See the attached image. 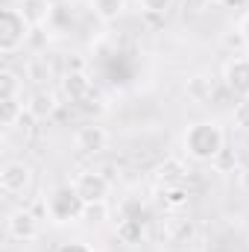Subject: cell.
Returning <instances> with one entry per match:
<instances>
[{"label": "cell", "instance_id": "10", "mask_svg": "<svg viewBox=\"0 0 249 252\" xmlns=\"http://www.w3.org/2000/svg\"><path fill=\"white\" fill-rule=\"evenodd\" d=\"M156 179H158V185H164V188L182 185L187 179V164L182 158H164V161L156 167Z\"/></svg>", "mask_w": 249, "mask_h": 252}, {"label": "cell", "instance_id": "15", "mask_svg": "<svg viewBox=\"0 0 249 252\" xmlns=\"http://www.w3.org/2000/svg\"><path fill=\"white\" fill-rule=\"evenodd\" d=\"M24 94V82L18 79L15 70H0V97H21Z\"/></svg>", "mask_w": 249, "mask_h": 252}, {"label": "cell", "instance_id": "11", "mask_svg": "<svg viewBox=\"0 0 249 252\" xmlns=\"http://www.w3.org/2000/svg\"><path fill=\"white\" fill-rule=\"evenodd\" d=\"M56 109H59V97H56V91H47V88H38V91L30 94V100H27V112H32L38 121L50 118Z\"/></svg>", "mask_w": 249, "mask_h": 252}, {"label": "cell", "instance_id": "23", "mask_svg": "<svg viewBox=\"0 0 249 252\" xmlns=\"http://www.w3.org/2000/svg\"><path fill=\"white\" fill-rule=\"evenodd\" d=\"M173 3H176V0H138V6H141L147 15H167Z\"/></svg>", "mask_w": 249, "mask_h": 252}, {"label": "cell", "instance_id": "12", "mask_svg": "<svg viewBox=\"0 0 249 252\" xmlns=\"http://www.w3.org/2000/svg\"><path fill=\"white\" fill-rule=\"evenodd\" d=\"M18 9L24 12V18H27L32 27H41V24L50 18V12H53V6H50L47 0H21Z\"/></svg>", "mask_w": 249, "mask_h": 252}, {"label": "cell", "instance_id": "4", "mask_svg": "<svg viewBox=\"0 0 249 252\" xmlns=\"http://www.w3.org/2000/svg\"><path fill=\"white\" fill-rule=\"evenodd\" d=\"M70 185L76 188V193H79L85 202H106L109 193H112L109 176H103V173H97V170H82V173H76V179H73Z\"/></svg>", "mask_w": 249, "mask_h": 252}, {"label": "cell", "instance_id": "2", "mask_svg": "<svg viewBox=\"0 0 249 252\" xmlns=\"http://www.w3.org/2000/svg\"><path fill=\"white\" fill-rule=\"evenodd\" d=\"M44 211L47 217L56 223V226H64V223H76L82 220V211H85V199L76 193L73 185H59L47 193L44 199Z\"/></svg>", "mask_w": 249, "mask_h": 252}, {"label": "cell", "instance_id": "18", "mask_svg": "<svg viewBox=\"0 0 249 252\" xmlns=\"http://www.w3.org/2000/svg\"><path fill=\"white\" fill-rule=\"evenodd\" d=\"M187 97H193V100H199V103H202V100H208V97H211V79H208V76H202V73H196V76H190V79H187Z\"/></svg>", "mask_w": 249, "mask_h": 252}, {"label": "cell", "instance_id": "25", "mask_svg": "<svg viewBox=\"0 0 249 252\" xmlns=\"http://www.w3.org/2000/svg\"><path fill=\"white\" fill-rule=\"evenodd\" d=\"M59 252H91L88 244H82V241H70V244H62Z\"/></svg>", "mask_w": 249, "mask_h": 252}, {"label": "cell", "instance_id": "21", "mask_svg": "<svg viewBox=\"0 0 249 252\" xmlns=\"http://www.w3.org/2000/svg\"><path fill=\"white\" fill-rule=\"evenodd\" d=\"M190 232H193V226L182 220V217H173L170 223H167V238L173 241V244H182L185 238H190Z\"/></svg>", "mask_w": 249, "mask_h": 252}, {"label": "cell", "instance_id": "8", "mask_svg": "<svg viewBox=\"0 0 249 252\" xmlns=\"http://www.w3.org/2000/svg\"><path fill=\"white\" fill-rule=\"evenodd\" d=\"M223 82L235 97H249V59L238 56L223 67Z\"/></svg>", "mask_w": 249, "mask_h": 252}, {"label": "cell", "instance_id": "1", "mask_svg": "<svg viewBox=\"0 0 249 252\" xmlns=\"http://www.w3.org/2000/svg\"><path fill=\"white\" fill-rule=\"evenodd\" d=\"M182 147L193 161H214L226 150V132L217 121H196L185 129Z\"/></svg>", "mask_w": 249, "mask_h": 252}, {"label": "cell", "instance_id": "28", "mask_svg": "<svg viewBox=\"0 0 249 252\" xmlns=\"http://www.w3.org/2000/svg\"><path fill=\"white\" fill-rule=\"evenodd\" d=\"M247 59H249V47H247Z\"/></svg>", "mask_w": 249, "mask_h": 252}, {"label": "cell", "instance_id": "27", "mask_svg": "<svg viewBox=\"0 0 249 252\" xmlns=\"http://www.w3.org/2000/svg\"><path fill=\"white\" fill-rule=\"evenodd\" d=\"M238 32L244 35V41H247V47H249V12L244 15V21H241V27H238Z\"/></svg>", "mask_w": 249, "mask_h": 252}, {"label": "cell", "instance_id": "7", "mask_svg": "<svg viewBox=\"0 0 249 252\" xmlns=\"http://www.w3.org/2000/svg\"><path fill=\"white\" fill-rule=\"evenodd\" d=\"M73 147L82 153V156H97L109 147V129L106 126H97V124H88L82 129H76L73 135Z\"/></svg>", "mask_w": 249, "mask_h": 252}, {"label": "cell", "instance_id": "16", "mask_svg": "<svg viewBox=\"0 0 249 252\" xmlns=\"http://www.w3.org/2000/svg\"><path fill=\"white\" fill-rule=\"evenodd\" d=\"M161 202H164V208H170V211H179V208H185V205H187V190L182 188V185L161 188Z\"/></svg>", "mask_w": 249, "mask_h": 252}, {"label": "cell", "instance_id": "6", "mask_svg": "<svg viewBox=\"0 0 249 252\" xmlns=\"http://www.w3.org/2000/svg\"><path fill=\"white\" fill-rule=\"evenodd\" d=\"M6 232H9L12 241H18V244H30V241H35V238L41 235V223H38V217H35L32 211L18 208V211L9 214V220H6Z\"/></svg>", "mask_w": 249, "mask_h": 252}, {"label": "cell", "instance_id": "5", "mask_svg": "<svg viewBox=\"0 0 249 252\" xmlns=\"http://www.w3.org/2000/svg\"><path fill=\"white\" fill-rule=\"evenodd\" d=\"M32 185V167L27 161H9L0 170V190L6 196H18Z\"/></svg>", "mask_w": 249, "mask_h": 252}, {"label": "cell", "instance_id": "26", "mask_svg": "<svg viewBox=\"0 0 249 252\" xmlns=\"http://www.w3.org/2000/svg\"><path fill=\"white\" fill-rule=\"evenodd\" d=\"M223 9H247L249 6V0H217Z\"/></svg>", "mask_w": 249, "mask_h": 252}, {"label": "cell", "instance_id": "14", "mask_svg": "<svg viewBox=\"0 0 249 252\" xmlns=\"http://www.w3.org/2000/svg\"><path fill=\"white\" fill-rule=\"evenodd\" d=\"M91 9L100 21H118L126 9V0H91Z\"/></svg>", "mask_w": 249, "mask_h": 252}, {"label": "cell", "instance_id": "22", "mask_svg": "<svg viewBox=\"0 0 249 252\" xmlns=\"http://www.w3.org/2000/svg\"><path fill=\"white\" fill-rule=\"evenodd\" d=\"M232 124L241 132H249V97H241L232 109Z\"/></svg>", "mask_w": 249, "mask_h": 252}, {"label": "cell", "instance_id": "20", "mask_svg": "<svg viewBox=\"0 0 249 252\" xmlns=\"http://www.w3.org/2000/svg\"><path fill=\"white\" fill-rule=\"evenodd\" d=\"M27 79H32V82L50 79V62H47V56H32L27 62Z\"/></svg>", "mask_w": 249, "mask_h": 252}, {"label": "cell", "instance_id": "3", "mask_svg": "<svg viewBox=\"0 0 249 252\" xmlns=\"http://www.w3.org/2000/svg\"><path fill=\"white\" fill-rule=\"evenodd\" d=\"M32 24L24 18V12L18 6H6L0 12V56H15L27 38H30Z\"/></svg>", "mask_w": 249, "mask_h": 252}, {"label": "cell", "instance_id": "13", "mask_svg": "<svg viewBox=\"0 0 249 252\" xmlns=\"http://www.w3.org/2000/svg\"><path fill=\"white\" fill-rule=\"evenodd\" d=\"M24 109H27V106L21 103V97H0V124L6 126V129L18 126Z\"/></svg>", "mask_w": 249, "mask_h": 252}, {"label": "cell", "instance_id": "17", "mask_svg": "<svg viewBox=\"0 0 249 252\" xmlns=\"http://www.w3.org/2000/svg\"><path fill=\"white\" fill-rule=\"evenodd\" d=\"M118 238L124 244H141L144 238V223L141 220H121L118 223Z\"/></svg>", "mask_w": 249, "mask_h": 252}, {"label": "cell", "instance_id": "19", "mask_svg": "<svg viewBox=\"0 0 249 252\" xmlns=\"http://www.w3.org/2000/svg\"><path fill=\"white\" fill-rule=\"evenodd\" d=\"M109 220V202H85V211H82V223H91V226H100Z\"/></svg>", "mask_w": 249, "mask_h": 252}, {"label": "cell", "instance_id": "9", "mask_svg": "<svg viewBox=\"0 0 249 252\" xmlns=\"http://www.w3.org/2000/svg\"><path fill=\"white\" fill-rule=\"evenodd\" d=\"M62 91L70 97V100H73V103L88 100V97H91V91H94L91 76H88L85 70H70V73L62 79Z\"/></svg>", "mask_w": 249, "mask_h": 252}, {"label": "cell", "instance_id": "24", "mask_svg": "<svg viewBox=\"0 0 249 252\" xmlns=\"http://www.w3.org/2000/svg\"><path fill=\"white\" fill-rule=\"evenodd\" d=\"M179 3H182L185 12H193V15H199V12H205L211 6V0H179Z\"/></svg>", "mask_w": 249, "mask_h": 252}]
</instances>
